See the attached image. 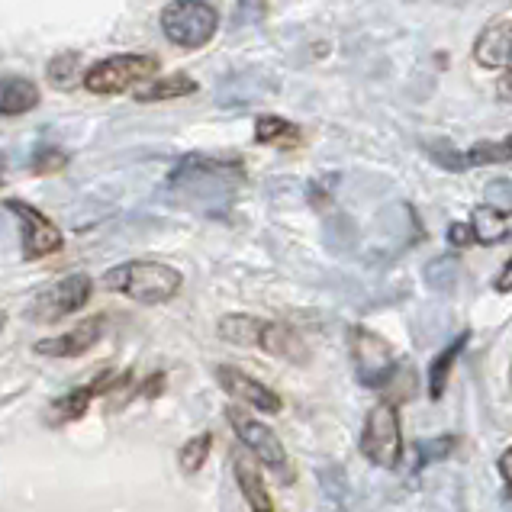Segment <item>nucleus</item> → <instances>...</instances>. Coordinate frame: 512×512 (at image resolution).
<instances>
[{
    "instance_id": "obj_9",
    "label": "nucleus",
    "mask_w": 512,
    "mask_h": 512,
    "mask_svg": "<svg viewBox=\"0 0 512 512\" xmlns=\"http://www.w3.org/2000/svg\"><path fill=\"white\" fill-rule=\"evenodd\" d=\"M216 380H219V387H223L229 397H236L242 403H248L252 409H258V413H281L284 409V400L277 397V393L265 384H258L255 377H248L242 374L239 368H229V364H219L216 368Z\"/></svg>"
},
{
    "instance_id": "obj_10",
    "label": "nucleus",
    "mask_w": 512,
    "mask_h": 512,
    "mask_svg": "<svg viewBox=\"0 0 512 512\" xmlns=\"http://www.w3.org/2000/svg\"><path fill=\"white\" fill-rule=\"evenodd\" d=\"M104 329H107V319L104 316H91V319H84V323H78L75 329L55 335V339L36 342V355H46V358H81V355H87V351H91L100 342Z\"/></svg>"
},
{
    "instance_id": "obj_16",
    "label": "nucleus",
    "mask_w": 512,
    "mask_h": 512,
    "mask_svg": "<svg viewBox=\"0 0 512 512\" xmlns=\"http://www.w3.org/2000/svg\"><path fill=\"white\" fill-rule=\"evenodd\" d=\"M471 229H474V239L484 245L503 242L512 236V213L496 210V207H477L471 216Z\"/></svg>"
},
{
    "instance_id": "obj_30",
    "label": "nucleus",
    "mask_w": 512,
    "mask_h": 512,
    "mask_svg": "<svg viewBox=\"0 0 512 512\" xmlns=\"http://www.w3.org/2000/svg\"><path fill=\"white\" fill-rule=\"evenodd\" d=\"M500 94H503L506 100H512V68H509L506 75L500 78Z\"/></svg>"
},
{
    "instance_id": "obj_26",
    "label": "nucleus",
    "mask_w": 512,
    "mask_h": 512,
    "mask_svg": "<svg viewBox=\"0 0 512 512\" xmlns=\"http://www.w3.org/2000/svg\"><path fill=\"white\" fill-rule=\"evenodd\" d=\"M261 17H265V0H236L239 23H258Z\"/></svg>"
},
{
    "instance_id": "obj_24",
    "label": "nucleus",
    "mask_w": 512,
    "mask_h": 512,
    "mask_svg": "<svg viewBox=\"0 0 512 512\" xmlns=\"http://www.w3.org/2000/svg\"><path fill=\"white\" fill-rule=\"evenodd\" d=\"M65 165H68V155H65V152H58V149H42V152H36V158H33V171H36V174L62 171Z\"/></svg>"
},
{
    "instance_id": "obj_5",
    "label": "nucleus",
    "mask_w": 512,
    "mask_h": 512,
    "mask_svg": "<svg viewBox=\"0 0 512 512\" xmlns=\"http://www.w3.org/2000/svg\"><path fill=\"white\" fill-rule=\"evenodd\" d=\"M158 75V58L152 55H113L104 58L84 75V87L91 94H123L133 84Z\"/></svg>"
},
{
    "instance_id": "obj_11",
    "label": "nucleus",
    "mask_w": 512,
    "mask_h": 512,
    "mask_svg": "<svg viewBox=\"0 0 512 512\" xmlns=\"http://www.w3.org/2000/svg\"><path fill=\"white\" fill-rule=\"evenodd\" d=\"M474 55L484 68H512V23H493L474 42Z\"/></svg>"
},
{
    "instance_id": "obj_29",
    "label": "nucleus",
    "mask_w": 512,
    "mask_h": 512,
    "mask_svg": "<svg viewBox=\"0 0 512 512\" xmlns=\"http://www.w3.org/2000/svg\"><path fill=\"white\" fill-rule=\"evenodd\" d=\"M493 287H496V290H500V294H509V290H512V258L506 261V268H503L500 274H496V281H493Z\"/></svg>"
},
{
    "instance_id": "obj_6",
    "label": "nucleus",
    "mask_w": 512,
    "mask_h": 512,
    "mask_svg": "<svg viewBox=\"0 0 512 512\" xmlns=\"http://www.w3.org/2000/svg\"><path fill=\"white\" fill-rule=\"evenodd\" d=\"M229 426L236 429V435H239V442L252 451V455L265 464V467H271V471H277V474H284V467H287V451H284V445H281V438H277V432L271 429V426H265L261 419H255V416H248V413H242V409H229Z\"/></svg>"
},
{
    "instance_id": "obj_2",
    "label": "nucleus",
    "mask_w": 512,
    "mask_h": 512,
    "mask_svg": "<svg viewBox=\"0 0 512 512\" xmlns=\"http://www.w3.org/2000/svg\"><path fill=\"white\" fill-rule=\"evenodd\" d=\"M219 17L203 0H171L162 13L165 36L181 49H200L213 39Z\"/></svg>"
},
{
    "instance_id": "obj_27",
    "label": "nucleus",
    "mask_w": 512,
    "mask_h": 512,
    "mask_svg": "<svg viewBox=\"0 0 512 512\" xmlns=\"http://www.w3.org/2000/svg\"><path fill=\"white\" fill-rule=\"evenodd\" d=\"M448 242L455 245V248L471 245V242H474V229L467 226V223H451V229H448Z\"/></svg>"
},
{
    "instance_id": "obj_8",
    "label": "nucleus",
    "mask_w": 512,
    "mask_h": 512,
    "mask_svg": "<svg viewBox=\"0 0 512 512\" xmlns=\"http://www.w3.org/2000/svg\"><path fill=\"white\" fill-rule=\"evenodd\" d=\"M4 207L20 219V229H23V261H36V258H46L55 255L62 248V232L52 223L46 213H39L36 207H29L23 200H7Z\"/></svg>"
},
{
    "instance_id": "obj_32",
    "label": "nucleus",
    "mask_w": 512,
    "mask_h": 512,
    "mask_svg": "<svg viewBox=\"0 0 512 512\" xmlns=\"http://www.w3.org/2000/svg\"><path fill=\"white\" fill-rule=\"evenodd\" d=\"M0 184H4V162H0Z\"/></svg>"
},
{
    "instance_id": "obj_28",
    "label": "nucleus",
    "mask_w": 512,
    "mask_h": 512,
    "mask_svg": "<svg viewBox=\"0 0 512 512\" xmlns=\"http://www.w3.org/2000/svg\"><path fill=\"white\" fill-rule=\"evenodd\" d=\"M500 474H503V484H506V490L512 496V445L500 455Z\"/></svg>"
},
{
    "instance_id": "obj_14",
    "label": "nucleus",
    "mask_w": 512,
    "mask_h": 512,
    "mask_svg": "<svg viewBox=\"0 0 512 512\" xmlns=\"http://www.w3.org/2000/svg\"><path fill=\"white\" fill-rule=\"evenodd\" d=\"M39 104V87L26 78H0V116H20Z\"/></svg>"
},
{
    "instance_id": "obj_33",
    "label": "nucleus",
    "mask_w": 512,
    "mask_h": 512,
    "mask_svg": "<svg viewBox=\"0 0 512 512\" xmlns=\"http://www.w3.org/2000/svg\"><path fill=\"white\" fill-rule=\"evenodd\" d=\"M509 384H512V364H509Z\"/></svg>"
},
{
    "instance_id": "obj_7",
    "label": "nucleus",
    "mask_w": 512,
    "mask_h": 512,
    "mask_svg": "<svg viewBox=\"0 0 512 512\" xmlns=\"http://www.w3.org/2000/svg\"><path fill=\"white\" fill-rule=\"evenodd\" d=\"M351 355H355V368L364 387L380 390L397 371L390 345L368 329H351Z\"/></svg>"
},
{
    "instance_id": "obj_13",
    "label": "nucleus",
    "mask_w": 512,
    "mask_h": 512,
    "mask_svg": "<svg viewBox=\"0 0 512 512\" xmlns=\"http://www.w3.org/2000/svg\"><path fill=\"white\" fill-rule=\"evenodd\" d=\"M438 162L448 168H474V165H500L512 162V136L503 142H480L471 152L451 155V152H438Z\"/></svg>"
},
{
    "instance_id": "obj_4",
    "label": "nucleus",
    "mask_w": 512,
    "mask_h": 512,
    "mask_svg": "<svg viewBox=\"0 0 512 512\" xmlns=\"http://www.w3.org/2000/svg\"><path fill=\"white\" fill-rule=\"evenodd\" d=\"M94 294V281L87 274H68L62 277L58 284H52L49 290H42V294L29 303V319L39 326H52L58 319H65L71 313H78L87 306Z\"/></svg>"
},
{
    "instance_id": "obj_19",
    "label": "nucleus",
    "mask_w": 512,
    "mask_h": 512,
    "mask_svg": "<svg viewBox=\"0 0 512 512\" xmlns=\"http://www.w3.org/2000/svg\"><path fill=\"white\" fill-rule=\"evenodd\" d=\"M467 339H471V335L461 332L455 342L442 348V355H435L432 368H429V397H432V400H442L445 384H448V374H451V368H455V361H458V355L464 351Z\"/></svg>"
},
{
    "instance_id": "obj_31",
    "label": "nucleus",
    "mask_w": 512,
    "mask_h": 512,
    "mask_svg": "<svg viewBox=\"0 0 512 512\" xmlns=\"http://www.w3.org/2000/svg\"><path fill=\"white\" fill-rule=\"evenodd\" d=\"M4 326H7V313H0V332H4Z\"/></svg>"
},
{
    "instance_id": "obj_12",
    "label": "nucleus",
    "mask_w": 512,
    "mask_h": 512,
    "mask_svg": "<svg viewBox=\"0 0 512 512\" xmlns=\"http://www.w3.org/2000/svg\"><path fill=\"white\" fill-rule=\"evenodd\" d=\"M107 390L110 387L104 384V380H97V384H91V387L68 390L65 397H58L49 406L46 422H49V426H68V422H78L81 416H87V409H91V400L97 397V393H107Z\"/></svg>"
},
{
    "instance_id": "obj_23",
    "label": "nucleus",
    "mask_w": 512,
    "mask_h": 512,
    "mask_svg": "<svg viewBox=\"0 0 512 512\" xmlns=\"http://www.w3.org/2000/svg\"><path fill=\"white\" fill-rule=\"evenodd\" d=\"M78 65H81V58H78L75 52L58 55L55 62L49 65V78H52V84H58V87H71V84H75V75H78Z\"/></svg>"
},
{
    "instance_id": "obj_1",
    "label": "nucleus",
    "mask_w": 512,
    "mask_h": 512,
    "mask_svg": "<svg viewBox=\"0 0 512 512\" xmlns=\"http://www.w3.org/2000/svg\"><path fill=\"white\" fill-rule=\"evenodd\" d=\"M104 290L110 294H123L136 303L158 306L178 297V290L184 287V274L162 261H126L116 265L104 274Z\"/></svg>"
},
{
    "instance_id": "obj_21",
    "label": "nucleus",
    "mask_w": 512,
    "mask_h": 512,
    "mask_svg": "<svg viewBox=\"0 0 512 512\" xmlns=\"http://www.w3.org/2000/svg\"><path fill=\"white\" fill-rule=\"evenodd\" d=\"M197 91V81H190L187 75H168V78H158L149 87H142L136 94V100L142 104H155V100H178Z\"/></svg>"
},
{
    "instance_id": "obj_25",
    "label": "nucleus",
    "mask_w": 512,
    "mask_h": 512,
    "mask_svg": "<svg viewBox=\"0 0 512 512\" xmlns=\"http://www.w3.org/2000/svg\"><path fill=\"white\" fill-rule=\"evenodd\" d=\"M487 197L493 200V207H496V210L512 213V181H493V184L487 187Z\"/></svg>"
},
{
    "instance_id": "obj_22",
    "label": "nucleus",
    "mask_w": 512,
    "mask_h": 512,
    "mask_svg": "<svg viewBox=\"0 0 512 512\" xmlns=\"http://www.w3.org/2000/svg\"><path fill=\"white\" fill-rule=\"evenodd\" d=\"M210 448H213V435L210 432H200L194 435L190 442H184V448L178 451V464H181V471L184 474H197L203 461L210 458Z\"/></svg>"
},
{
    "instance_id": "obj_20",
    "label": "nucleus",
    "mask_w": 512,
    "mask_h": 512,
    "mask_svg": "<svg viewBox=\"0 0 512 512\" xmlns=\"http://www.w3.org/2000/svg\"><path fill=\"white\" fill-rule=\"evenodd\" d=\"M255 139L261 145H281V149H294L300 145V129L294 123L281 120V116H261L255 123Z\"/></svg>"
},
{
    "instance_id": "obj_15",
    "label": "nucleus",
    "mask_w": 512,
    "mask_h": 512,
    "mask_svg": "<svg viewBox=\"0 0 512 512\" xmlns=\"http://www.w3.org/2000/svg\"><path fill=\"white\" fill-rule=\"evenodd\" d=\"M261 348L268 351V355H277V358H290V361H306V345L300 335L284 326V323H265V332H261Z\"/></svg>"
},
{
    "instance_id": "obj_17",
    "label": "nucleus",
    "mask_w": 512,
    "mask_h": 512,
    "mask_svg": "<svg viewBox=\"0 0 512 512\" xmlns=\"http://www.w3.org/2000/svg\"><path fill=\"white\" fill-rule=\"evenodd\" d=\"M261 332H265V323L258 316L248 313H229L219 319V339L232 342V345H258Z\"/></svg>"
},
{
    "instance_id": "obj_18",
    "label": "nucleus",
    "mask_w": 512,
    "mask_h": 512,
    "mask_svg": "<svg viewBox=\"0 0 512 512\" xmlns=\"http://www.w3.org/2000/svg\"><path fill=\"white\" fill-rule=\"evenodd\" d=\"M236 480H239V490L245 496V503L252 506V512H274L265 480H261V474L245 458H236Z\"/></svg>"
},
{
    "instance_id": "obj_3",
    "label": "nucleus",
    "mask_w": 512,
    "mask_h": 512,
    "mask_svg": "<svg viewBox=\"0 0 512 512\" xmlns=\"http://www.w3.org/2000/svg\"><path fill=\"white\" fill-rule=\"evenodd\" d=\"M361 455L374 467H397L403 455V435H400V413L393 403H377L361 432Z\"/></svg>"
}]
</instances>
